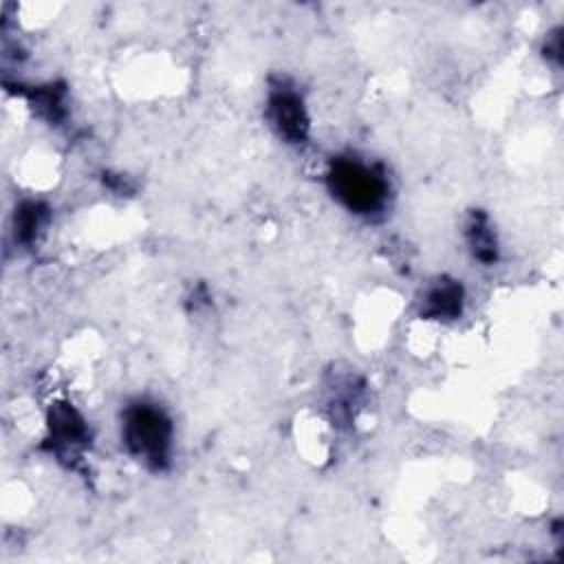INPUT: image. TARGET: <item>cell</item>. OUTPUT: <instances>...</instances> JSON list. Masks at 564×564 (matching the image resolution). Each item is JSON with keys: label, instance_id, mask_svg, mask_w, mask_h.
Masks as SVG:
<instances>
[{"label": "cell", "instance_id": "1", "mask_svg": "<svg viewBox=\"0 0 564 564\" xmlns=\"http://www.w3.org/2000/svg\"><path fill=\"white\" fill-rule=\"evenodd\" d=\"M328 187L344 207L364 216L383 209L390 192L386 174L359 159H335L328 170Z\"/></svg>", "mask_w": 564, "mask_h": 564}, {"label": "cell", "instance_id": "2", "mask_svg": "<svg viewBox=\"0 0 564 564\" xmlns=\"http://www.w3.org/2000/svg\"><path fill=\"white\" fill-rule=\"evenodd\" d=\"M123 443L132 456L163 469L172 449V423L154 403L137 401L123 412Z\"/></svg>", "mask_w": 564, "mask_h": 564}, {"label": "cell", "instance_id": "3", "mask_svg": "<svg viewBox=\"0 0 564 564\" xmlns=\"http://www.w3.org/2000/svg\"><path fill=\"white\" fill-rule=\"evenodd\" d=\"M267 112L273 128L291 143H302L308 134V117L300 95L286 86H275L269 93Z\"/></svg>", "mask_w": 564, "mask_h": 564}, {"label": "cell", "instance_id": "4", "mask_svg": "<svg viewBox=\"0 0 564 564\" xmlns=\"http://www.w3.org/2000/svg\"><path fill=\"white\" fill-rule=\"evenodd\" d=\"M48 438L57 454L75 456L88 445V427L73 405L55 403L48 412Z\"/></svg>", "mask_w": 564, "mask_h": 564}, {"label": "cell", "instance_id": "5", "mask_svg": "<svg viewBox=\"0 0 564 564\" xmlns=\"http://www.w3.org/2000/svg\"><path fill=\"white\" fill-rule=\"evenodd\" d=\"M463 308V289L454 280H438L425 295L423 315L432 319H454Z\"/></svg>", "mask_w": 564, "mask_h": 564}, {"label": "cell", "instance_id": "6", "mask_svg": "<svg viewBox=\"0 0 564 564\" xmlns=\"http://www.w3.org/2000/svg\"><path fill=\"white\" fill-rule=\"evenodd\" d=\"M467 242H469L474 258H478L480 262L489 264L496 260V251H498L496 236L482 214L471 216V220L467 225Z\"/></svg>", "mask_w": 564, "mask_h": 564}, {"label": "cell", "instance_id": "7", "mask_svg": "<svg viewBox=\"0 0 564 564\" xmlns=\"http://www.w3.org/2000/svg\"><path fill=\"white\" fill-rule=\"evenodd\" d=\"M46 220V207L42 203H24L15 214V236L22 242H29L35 238L40 227Z\"/></svg>", "mask_w": 564, "mask_h": 564}]
</instances>
